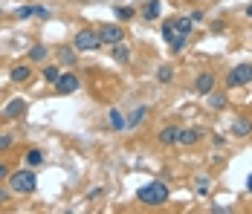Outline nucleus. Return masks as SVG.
<instances>
[{
    "label": "nucleus",
    "mask_w": 252,
    "mask_h": 214,
    "mask_svg": "<svg viewBox=\"0 0 252 214\" xmlns=\"http://www.w3.org/2000/svg\"><path fill=\"white\" fill-rule=\"evenodd\" d=\"M26 162H29L32 168H38V165H44V154H41L38 148H32V151L26 154Z\"/></svg>",
    "instance_id": "20"
},
{
    "label": "nucleus",
    "mask_w": 252,
    "mask_h": 214,
    "mask_svg": "<svg viewBox=\"0 0 252 214\" xmlns=\"http://www.w3.org/2000/svg\"><path fill=\"white\" fill-rule=\"evenodd\" d=\"M107 119H110L113 130H125V128H128V122L122 119V113H119V110H110V116H107Z\"/></svg>",
    "instance_id": "18"
},
{
    "label": "nucleus",
    "mask_w": 252,
    "mask_h": 214,
    "mask_svg": "<svg viewBox=\"0 0 252 214\" xmlns=\"http://www.w3.org/2000/svg\"><path fill=\"white\" fill-rule=\"evenodd\" d=\"M157 78H160L163 84H168V81L174 78V70H171V67H160V72H157Z\"/></svg>",
    "instance_id": "23"
},
{
    "label": "nucleus",
    "mask_w": 252,
    "mask_h": 214,
    "mask_svg": "<svg viewBox=\"0 0 252 214\" xmlns=\"http://www.w3.org/2000/svg\"><path fill=\"white\" fill-rule=\"evenodd\" d=\"M23 110H26V101H23V99H15V101H9V107H6V119H17Z\"/></svg>",
    "instance_id": "15"
},
{
    "label": "nucleus",
    "mask_w": 252,
    "mask_h": 214,
    "mask_svg": "<svg viewBox=\"0 0 252 214\" xmlns=\"http://www.w3.org/2000/svg\"><path fill=\"white\" fill-rule=\"evenodd\" d=\"M209 104H212L215 110H223V107H226V96H212V99H209Z\"/></svg>",
    "instance_id": "25"
},
{
    "label": "nucleus",
    "mask_w": 252,
    "mask_h": 214,
    "mask_svg": "<svg viewBox=\"0 0 252 214\" xmlns=\"http://www.w3.org/2000/svg\"><path fill=\"white\" fill-rule=\"evenodd\" d=\"M116 14H119L122 20H131V17L136 14V9H133V6H116Z\"/></svg>",
    "instance_id": "22"
},
{
    "label": "nucleus",
    "mask_w": 252,
    "mask_h": 214,
    "mask_svg": "<svg viewBox=\"0 0 252 214\" xmlns=\"http://www.w3.org/2000/svg\"><path fill=\"white\" fill-rule=\"evenodd\" d=\"M247 188H250V191H252V174H250V180H247Z\"/></svg>",
    "instance_id": "31"
},
{
    "label": "nucleus",
    "mask_w": 252,
    "mask_h": 214,
    "mask_svg": "<svg viewBox=\"0 0 252 214\" xmlns=\"http://www.w3.org/2000/svg\"><path fill=\"white\" fill-rule=\"evenodd\" d=\"M58 75H61V70H58V67H46V70H44V78H46V81H52V84L58 81Z\"/></svg>",
    "instance_id": "24"
},
{
    "label": "nucleus",
    "mask_w": 252,
    "mask_h": 214,
    "mask_svg": "<svg viewBox=\"0 0 252 214\" xmlns=\"http://www.w3.org/2000/svg\"><path fill=\"white\" fill-rule=\"evenodd\" d=\"M58 58H61V64H67V67H73V64H75V46H73V49H67V46H61V49H58Z\"/></svg>",
    "instance_id": "16"
},
{
    "label": "nucleus",
    "mask_w": 252,
    "mask_h": 214,
    "mask_svg": "<svg viewBox=\"0 0 252 214\" xmlns=\"http://www.w3.org/2000/svg\"><path fill=\"white\" fill-rule=\"evenodd\" d=\"M32 14H35V6H17V9H15V17H20V20L32 17Z\"/></svg>",
    "instance_id": "21"
},
{
    "label": "nucleus",
    "mask_w": 252,
    "mask_h": 214,
    "mask_svg": "<svg viewBox=\"0 0 252 214\" xmlns=\"http://www.w3.org/2000/svg\"><path fill=\"white\" fill-rule=\"evenodd\" d=\"M81 84H78V75H73V72H61L58 75V81H55V90L61 93V96H70V93H75Z\"/></svg>",
    "instance_id": "6"
},
{
    "label": "nucleus",
    "mask_w": 252,
    "mask_h": 214,
    "mask_svg": "<svg viewBox=\"0 0 252 214\" xmlns=\"http://www.w3.org/2000/svg\"><path fill=\"white\" fill-rule=\"evenodd\" d=\"M12 145V136H6V133H0V151H6Z\"/></svg>",
    "instance_id": "28"
},
{
    "label": "nucleus",
    "mask_w": 252,
    "mask_h": 214,
    "mask_svg": "<svg viewBox=\"0 0 252 214\" xmlns=\"http://www.w3.org/2000/svg\"><path fill=\"white\" fill-rule=\"evenodd\" d=\"M0 17H3V12H0Z\"/></svg>",
    "instance_id": "32"
},
{
    "label": "nucleus",
    "mask_w": 252,
    "mask_h": 214,
    "mask_svg": "<svg viewBox=\"0 0 252 214\" xmlns=\"http://www.w3.org/2000/svg\"><path fill=\"white\" fill-rule=\"evenodd\" d=\"M194 90H197L200 96H212V90H215V75H212V72H203V75H197V81H194Z\"/></svg>",
    "instance_id": "7"
},
{
    "label": "nucleus",
    "mask_w": 252,
    "mask_h": 214,
    "mask_svg": "<svg viewBox=\"0 0 252 214\" xmlns=\"http://www.w3.org/2000/svg\"><path fill=\"white\" fill-rule=\"evenodd\" d=\"M9 78H12L15 84H23V81H29V78H32V70H29L26 64H17V67H12Z\"/></svg>",
    "instance_id": "8"
},
{
    "label": "nucleus",
    "mask_w": 252,
    "mask_h": 214,
    "mask_svg": "<svg viewBox=\"0 0 252 214\" xmlns=\"http://www.w3.org/2000/svg\"><path fill=\"white\" fill-rule=\"evenodd\" d=\"M252 81V64H235L226 75V87H244Z\"/></svg>",
    "instance_id": "4"
},
{
    "label": "nucleus",
    "mask_w": 252,
    "mask_h": 214,
    "mask_svg": "<svg viewBox=\"0 0 252 214\" xmlns=\"http://www.w3.org/2000/svg\"><path fill=\"white\" fill-rule=\"evenodd\" d=\"M6 200H9V191H6V188H0V206H3Z\"/></svg>",
    "instance_id": "29"
},
{
    "label": "nucleus",
    "mask_w": 252,
    "mask_h": 214,
    "mask_svg": "<svg viewBox=\"0 0 252 214\" xmlns=\"http://www.w3.org/2000/svg\"><path fill=\"white\" fill-rule=\"evenodd\" d=\"M96 32H99V41H102V43H107V46H113V43H122V41H125L122 26H113V23H102Z\"/></svg>",
    "instance_id": "5"
},
{
    "label": "nucleus",
    "mask_w": 252,
    "mask_h": 214,
    "mask_svg": "<svg viewBox=\"0 0 252 214\" xmlns=\"http://www.w3.org/2000/svg\"><path fill=\"white\" fill-rule=\"evenodd\" d=\"M160 142L163 145H180V128H174V125L171 128H163L160 130Z\"/></svg>",
    "instance_id": "9"
},
{
    "label": "nucleus",
    "mask_w": 252,
    "mask_h": 214,
    "mask_svg": "<svg viewBox=\"0 0 252 214\" xmlns=\"http://www.w3.org/2000/svg\"><path fill=\"white\" fill-rule=\"evenodd\" d=\"M168 197H171V191H168L165 183H148V185H142V188L136 191V200H139L142 206H148V209H157V206L168 203Z\"/></svg>",
    "instance_id": "1"
},
{
    "label": "nucleus",
    "mask_w": 252,
    "mask_h": 214,
    "mask_svg": "<svg viewBox=\"0 0 252 214\" xmlns=\"http://www.w3.org/2000/svg\"><path fill=\"white\" fill-rule=\"evenodd\" d=\"M73 46H75V52H93V49H99V46H102L99 32H96V29H81V32L75 35Z\"/></svg>",
    "instance_id": "3"
},
{
    "label": "nucleus",
    "mask_w": 252,
    "mask_h": 214,
    "mask_svg": "<svg viewBox=\"0 0 252 214\" xmlns=\"http://www.w3.org/2000/svg\"><path fill=\"white\" fill-rule=\"evenodd\" d=\"M194 191H197L200 197H206V194H209V177H203V174L194 177Z\"/></svg>",
    "instance_id": "19"
},
{
    "label": "nucleus",
    "mask_w": 252,
    "mask_h": 214,
    "mask_svg": "<svg viewBox=\"0 0 252 214\" xmlns=\"http://www.w3.org/2000/svg\"><path fill=\"white\" fill-rule=\"evenodd\" d=\"M145 113H148V107H136V110L131 113V119H128V128H136V125H142Z\"/></svg>",
    "instance_id": "17"
},
{
    "label": "nucleus",
    "mask_w": 252,
    "mask_h": 214,
    "mask_svg": "<svg viewBox=\"0 0 252 214\" xmlns=\"http://www.w3.org/2000/svg\"><path fill=\"white\" fill-rule=\"evenodd\" d=\"M160 12H163V3H160V0H148V3L142 6V17H145V20H157Z\"/></svg>",
    "instance_id": "10"
},
{
    "label": "nucleus",
    "mask_w": 252,
    "mask_h": 214,
    "mask_svg": "<svg viewBox=\"0 0 252 214\" xmlns=\"http://www.w3.org/2000/svg\"><path fill=\"white\" fill-rule=\"evenodd\" d=\"M177 26H180V32H192V17H177Z\"/></svg>",
    "instance_id": "26"
},
{
    "label": "nucleus",
    "mask_w": 252,
    "mask_h": 214,
    "mask_svg": "<svg viewBox=\"0 0 252 214\" xmlns=\"http://www.w3.org/2000/svg\"><path fill=\"white\" fill-rule=\"evenodd\" d=\"M6 177H9V168H6V165L0 162V180H6Z\"/></svg>",
    "instance_id": "30"
},
{
    "label": "nucleus",
    "mask_w": 252,
    "mask_h": 214,
    "mask_svg": "<svg viewBox=\"0 0 252 214\" xmlns=\"http://www.w3.org/2000/svg\"><path fill=\"white\" fill-rule=\"evenodd\" d=\"M35 17H44V20H46V17H49V9H44V6H35Z\"/></svg>",
    "instance_id": "27"
},
{
    "label": "nucleus",
    "mask_w": 252,
    "mask_h": 214,
    "mask_svg": "<svg viewBox=\"0 0 252 214\" xmlns=\"http://www.w3.org/2000/svg\"><path fill=\"white\" fill-rule=\"evenodd\" d=\"M232 133H235L238 139L250 136V133H252V122H250V119H235V122H232Z\"/></svg>",
    "instance_id": "12"
},
{
    "label": "nucleus",
    "mask_w": 252,
    "mask_h": 214,
    "mask_svg": "<svg viewBox=\"0 0 252 214\" xmlns=\"http://www.w3.org/2000/svg\"><path fill=\"white\" fill-rule=\"evenodd\" d=\"M110 55H113L116 64H128V61H131V49H128L125 43H113V46H110Z\"/></svg>",
    "instance_id": "11"
},
{
    "label": "nucleus",
    "mask_w": 252,
    "mask_h": 214,
    "mask_svg": "<svg viewBox=\"0 0 252 214\" xmlns=\"http://www.w3.org/2000/svg\"><path fill=\"white\" fill-rule=\"evenodd\" d=\"M46 55H49V49H46L44 43H35V46L29 49V61H32V64H41V61H46Z\"/></svg>",
    "instance_id": "14"
},
{
    "label": "nucleus",
    "mask_w": 252,
    "mask_h": 214,
    "mask_svg": "<svg viewBox=\"0 0 252 214\" xmlns=\"http://www.w3.org/2000/svg\"><path fill=\"white\" fill-rule=\"evenodd\" d=\"M203 139V130L192 128V130H180V145H197Z\"/></svg>",
    "instance_id": "13"
},
{
    "label": "nucleus",
    "mask_w": 252,
    "mask_h": 214,
    "mask_svg": "<svg viewBox=\"0 0 252 214\" xmlns=\"http://www.w3.org/2000/svg\"><path fill=\"white\" fill-rule=\"evenodd\" d=\"M9 188L15 191V194H35V188H38V180H35V174L32 171H15V174H9Z\"/></svg>",
    "instance_id": "2"
}]
</instances>
